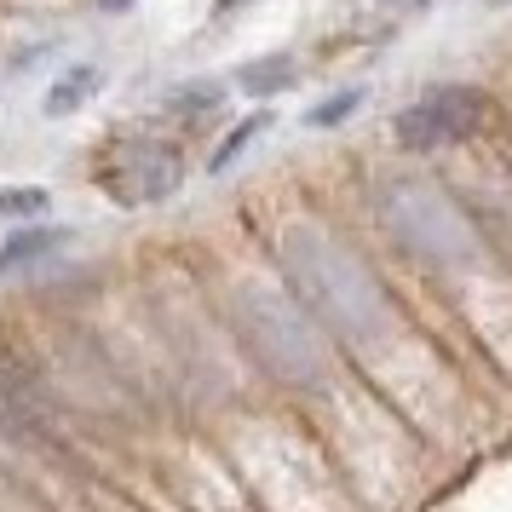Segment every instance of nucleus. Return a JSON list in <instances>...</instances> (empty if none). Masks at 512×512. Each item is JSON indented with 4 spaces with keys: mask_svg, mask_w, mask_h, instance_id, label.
<instances>
[{
    "mask_svg": "<svg viewBox=\"0 0 512 512\" xmlns=\"http://www.w3.org/2000/svg\"><path fill=\"white\" fill-rule=\"evenodd\" d=\"M277 271L305 300V311L346 346H374L380 334L397 328V305L386 282L374 277L369 259L346 236H334L317 219H288L277 231Z\"/></svg>",
    "mask_w": 512,
    "mask_h": 512,
    "instance_id": "f257e3e1",
    "label": "nucleus"
},
{
    "mask_svg": "<svg viewBox=\"0 0 512 512\" xmlns=\"http://www.w3.org/2000/svg\"><path fill=\"white\" fill-rule=\"evenodd\" d=\"M231 323L271 380L294 392H317L328 380V328L305 311V300L288 282L242 277L231 288Z\"/></svg>",
    "mask_w": 512,
    "mask_h": 512,
    "instance_id": "f03ea898",
    "label": "nucleus"
},
{
    "mask_svg": "<svg viewBox=\"0 0 512 512\" xmlns=\"http://www.w3.org/2000/svg\"><path fill=\"white\" fill-rule=\"evenodd\" d=\"M380 219L426 265L449 271V265H466V259L478 254V231H472L466 208L443 185H432V179H415V173L386 179L380 185Z\"/></svg>",
    "mask_w": 512,
    "mask_h": 512,
    "instance_id": "7ed1b4c3",
    "label": "nucleus"
},
{
    "mask_svg": "<svg viewBox=\"0 0 512 512\" xmlns=\"http://www.w3.org/2000/svg\"><path fill=\"white\" fill-rule=\"evenodd\" d=\"M93 179L104 196H116L121 208H156L185 185V156L167 139H144V133H116L93 156Z\"/></svg>",
    "mask_w": 512,
    "mask_h": 512,
    "instance_id": "20e7f679",
    "label": "nucleus"
},
{
    "mask_svg": "<svg viewBox=\"0 0 512 512\" xmlns=\"http://www.w3.org/2000/svg\"><path fill=\"white\" fill-rule=\"evenodd\" d=\"M478 121H484V93L478 87H432V93H420L415 104L397 110L392 133L409 156H432V150L472 139Z\"/></svg>",
    "mask_w": 512,
    "mask_h": 512,
    "instance_id": "39448f33",
    "label": "nucleus"
},
{
    "mask_svg": "<svg viewBox=\"0 0 512 512\" xmlns=\"http://www.w3.org/2000/svg\"><path fill=\"white\" fill-rule=\"evenodd\" d=\"M52 403L41 374L24 369L12 351H0V438L6 443H47Z\"/></svg>",
    "mask_w": 512,
    "mask_h": 512,
    "instance_id": "423d86ee",
    "label": "nucleus"
},
{
    "mask_svg": "<svg viewBox=\"0 0 512 512\" xmlns=\"http://www.w3.org/2000/svg\"><path fill=\"white\" fill-rule=\"evenodd\" d=\"M70 236H75L70 225H24V231H12L0 242V271H29V265L58 254Z\"/></svg>",
    "mask_w": 512,
    "mask_h": 512,
    "instance_id": "0eeeda50",
    "label": "nucleus"
},
{
    "mask_svg": "<svg viewBox=\"0 0 512 512\" xmlns=\"http://www.w3.org/2000/svg\"><path fill=\"white\" fill-rule=\"evenodd\" d=\"M98 87H104V70H98V64H70V70L47 87V104H41V110H47L52 121H64V116H75V110L87 104V93H98Z\"/></svg>",
    "mask_w": 512,
    "mask_h": 512,
    "instance_id": "6e6552de",
    "label": "nucleus"
},
{
    "mask_svg": "<svg viewBox=\"0 0 512 512\" xmlns=\"http://www.w3.org/2000/svg\"><path fill=\"white\" fill-rule=\"evenodd\" d=\"M294 58L288 52H265V58H254V64H242L236 70V93H248V98H271L282 93V87H294Z\"/></svg>",
    "mask_w": 512,
    "mask_h": 512,
    "instance_id": "1a4fd4ad",
    "label": "nucleus"
},
{
    "mask_svg": "<svg viewBox=\"0 0 512 512\" xmlns=\"http://www.w3.org/2000/svg\"><path fill=\"white\" fill-rule=\"evenodd\" d=\"M219 98H225V87H219V81H190V87H173V93H167V116L202 121L208 110H219Z\"/></svg>",
    "mask_w": 512,
    "mask_h": 512,
    "instance_id": "9d476101",
    "label": "nucleus"
},
{
    "mask_svg": "<svg viewBox=\"0 0 512 512\" xmlns=\"http://www.w3.org/2000/svg\"><path fill=\"white\" fill-rule=\"evenodd\" d=\"M52 208L47 185H0V219H41Z\"/></svg>",
    "mask_w": 512,
    "mask_h": 512,
    "instance_id": "9b49d317",
    "label": "nucleus"
},
{
    "mask_svg": "<svg viewBox=\"0 0 512 512\" xmlns=\"http://www.w3.org/2000/svg\"><path fill=\"white\" fill-rule=\"evenodd\" d=\"M259 133H265V116H248L242 127H231V133L219 139V150H213V162H208V167H213V173H225V167H231L236 156H242V150L259 139Z\"/></svg>",
    "mask_w": 512,
    "mask_h": 512,
    "instance_id": "f8f14e48",
    "label": "nucleus"
},
{
    "mask_svg": "<svg viewBox=\"0 0 512 512\" xmlns=\"http://www.w3.org/2000/svg\"><path fill=\"white\" fill-rule=\"evenodd\" d=\"M357 104H363V87H346V93L323 98V104H317V110L305 116V127H340V121L357 116Z\"/></svg>",
    "mask_w": 512,
    "mask_h": 512,
    "instance_id": "ddd939ff",
    "label": "nucleus"
},
{
    "mask_svg": "<svg viewBox=\"0 0 512 512\" xmlns=\"http://www.w3.org/2000/svg\"><path fill=\"white\" fill-rule=\"evenodd\" d=\"M133 0H98V12H127Z\"/></svg>",
    "mask_w": 512,
    "mask_h": 512,
    "instance_id": "4468645a",
    "label": "nucleus"
},
{
    "mask_svg": "<svg viewBox=\"0 0 512 512\" xmlns=\"http://www.w3.org/2000/svg\"><path fill=\"white\" fill-rule=\"evenodd\" d=\"M213 6H219V12H231V6H248V0H213Z\"/></svg>",
    "mask_w": 512,
    "mask_h": 512,
    "instance_id": "2eb2a0df",
    "label": "nucleus"
},
{
    "mask_svg": "<svg viewBox=\"0 0 512 512\" xmlns=\"http://www.w3.org/2000/svg\"><path fill=\"white\" fill-rule=\"evenodd\" d=\"M397 6H432V0H397Z\"/></svg>",
    "mask_w": 512,
    "mask_h": 512,
    "instance_id": "dca6fc26",
    "label": "nucleus"
}]
</instances>
